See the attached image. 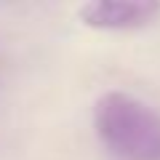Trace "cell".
<instances>
[{"mask_svg": "<svg viewBox=\"0 0 160 160\" xmlns=\"http://www.w3.org/2000/svg\"><path fill=\"white\" fill-rule=\"evenodd\" d=\"M93 128L115 160H160V115L131 93H104L93 107Z\"/></svg>", "mask_w": 160, "mask_h": 160, "instance_id": "1", "label": "cell"}, {"mask_svg": "<svg viewBox=\"0 0 160 160\" xmlns=\"http://www.w3.org/2000/svg\"><path fill=\"white\" fill-rule=\"evenodd\" d=\"M158 13L160 3L155 0H93L80 8V19L93 29H139Z\"/></svg>", "mask_w": 160, "mask_h": 160, "instance_id": "2", "label": "cell"}]
</instances>
